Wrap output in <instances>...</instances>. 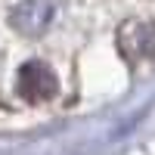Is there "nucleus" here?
Listing matches in <instances>:
<instances>
[{
  "label": "nucleus",
  "mask_w": 155,
  "mask_h": 155,
  "mask_svg": "<svg viewBox=\"0 0 155 155\" xmlns=\"http://www.w3.org/2000/svg\"><path fill=\"white\" fill-rule=\"evenodd\" d=\"M56 12H59V0H22L12 9L9 25L25 37H41L53 25Z\"/></svg>",
  "instance_id": "obj_1"
},
{
  "label": "nucleus",
  "mask_w": 155,
  "mask_h": 155,
  "mask_svg": "<svg viewBox=\"0 0 155 155\" xmlns=\"http://www.w3.org/2000/svg\"><path fill=\"white\" fill-rule=\"evenodd\" d=\"M19 96L25 102H47V99H53L56 96V74L53 68L47 65V62L41 59H31V62H25V65L19 68Z\"/></svg>",
  "instance_id": "obj_2"
},
{
  "label": "nucleus",
  "mask_w": 155,
  "mask_h": 155,
  "mask_svg": "<svg viewBox=\"0 0 155 155\" xmlns=\"http://www.w3.org/2000/svg\"><path fill=\"white\" fill-rule=\"evenodd\" d=\"M118 47L130 62L155 59V25L152 22H127V25H121Z\"/></svg>",
  "instance_id": "obj_3"
}]
</instances>
